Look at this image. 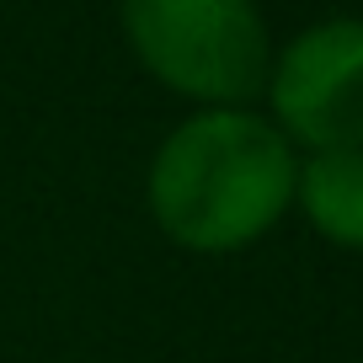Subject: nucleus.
Wrapping results in <instances>:
<instances>
[{"mask_svg":"<svg viewBox=\"0 0 363 363\" xmlns=\"http://www.w3.org/2000/svg\"><path fill=\"white\" fill-rule=\"evenodd\" d=\"M123 33L160 86L208 107H246L267 86L272 43L257 0H123Z\"/></svg>","mask_w":363,"mask_h":363,"instance_id":"obj_2","label":"nucleus"},{"mask_svg":"<svg viewBox=\"0 0 363 363\" xmlns=\"http://www.w3.org/2000/svg\"><path fill=\"white\" fill-rule=\"evenodd\" d=\"M294 177L284 128L246 107H203L155 150L150 214L187 251H240L284 219Z\"/></svg>","mask_w":363,"mask_h":363,"instance_id":"obj_1","label":"nucleus"},{"mask_svg":"<svg viewBox=\"0 0 363 363\" xmlns=\"http://www.w3.org/2000/svg\"><path fill=\"white\" fill-rule=\"evenodd\" d=\"M272 113L310 150L363 145V22L331 16L299 33L267 69Z\"/></svg>","mask_w":363,"mask_h":363,"instance_id":"obj_3","label":"nucleus"},{"mask_svg":"<svg viewBox=\"0 0 363 363\" xmlns=\"http://www.w3.org/2000/svg\"><path fill=\"white\" fill-rule=\"evenodd\" d=\"M310 225L347 251H363V145L352 150H315L310 166L294 177Z\"/></svg>","mask_w":363,"mask_h":363,"instance_id":"obj_4","label":"nucleus"}]
</instances>
